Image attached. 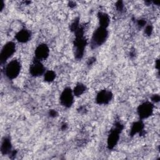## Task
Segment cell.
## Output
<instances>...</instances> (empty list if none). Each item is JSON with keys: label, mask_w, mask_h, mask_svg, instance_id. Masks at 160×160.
<instances>
[{"label": "cell", "mask_w": 160, "mask_h": 160, "mask_svg": "<svg viewBox=\"0 0 160 160\" xmlns=\"http://www.w3.org/2000/svg\"><path fill=\"white\" fill-rule=\"evenodd\" d=\"M86 90V86L81 84V83H78L74 88L73 90V93L75 96H78L82 94Z\"/></svg>", "instance_id": "9a60e30c"}, {"label": "cell", "mask_w": 160, "mask_h": 160, "mask_svg": "<svg viewBox=\"0 0 160 160\" xmlns=\"http://www.w3.org/2000/svg\"><path fill=\"white\" fill-rule=\"evenodd\" d=\"M122 129V126L119 122L116 123L115 126L111 129L108 138V147L109 149H112L116 145L119 140V133Z\"/></svg>", "instance_id": "3957f363"}, {"label": "cell", "mask_w": 160, "mask_h": 160, "mask_svg": "<svg viewBox=\"0 0 160 160\" xmlns=\"http://www.w3.org/2000/svg\"><path fill=\"white\" fill-rule=\"evenodd\" d=\"M108 36V32L106 28L101 26L97 28L96 30H95V31L94 32L92 36L91 42L92 48H96L102 44L106 40Z\"/></svg>", "instance_id": "7a4b0ae2"}, {"label": "cell", "mask_w": 160, "mask_h": 160, "mask_svg": "<svg viewBox=\"0 0 160 160\" xmlns=\"http://www.w3.org/2000/svg\"><path fill=\"white\" fill-rule=\"evenodd\" d=\"M73 94L74 93L70 88H66L62 92L60 96V101L61 104L66 108L71 107L73 103Z\"/></svg>", "instance_id": "8992f818"}, {"label": "cell", "mask_w": 160, "mask_h": 160, "mask_svg": "<svg viewBox=\"0 0 160 160\" xmlns=\"http://www.w3.org/2000/svg\"><path fill=\"white\" fill-rule=\"evenodd\" d=\"M56 77V74L52 71H48L44 74V80L48 82L52 81Z\"/></svg>", "instance_id": "2e32d148"}, {"label": "cell", "mask_w": 160, "mask_h": 160, "mask_svg": "<svg viewBox=\"0 0 160 160\" xmlns=\"http://www.w3.org/2000/svg\"><path fill=\"white\" fill-rule=\"evenodd\" d=\"M74 32L76 35V39L74 43L75 49L74 55L76 59H81L84 54L86 41L83 36L84 31L82 28L79 26L78 28L74 31Z\"/></svg>", "instance_id": "6da1fadb"}, {"label": "cell", "mask_w": 160, "mask_h": 160, "mask_svg": "<svg viewBox=\"0 0 160 160\" xmlns=\"http://www.w3.org/2000/svg\"><path fill=\"white\" fill-rule=\"evenodd\" d=\"M152 100L153 101H155V102L159 101V95H157V94L154 95L153 97L152 98Z\"/></svg>", "instance_id": "ac0fdd59"}, {"label": "cell", "mask_w": 160, "mask_h": 160, "mask_svg": "<svg viewBox=\"0 0 160 160\" xmlns=\"http://www.w3.org/2000/svg\"><path fill=\"white\" fill-rule=\"evenodd\" d=\"M152 28L151 26H146V29H145V32L146 34L148 35H150L152 32Z\"/></svg>", "instance_id": "e0dca14e"}, {"label": "cell", "mask_w": 160, "mask_h": 160, "mask_svg": "<svg viewBox=\"0 0 160 160\" xmlns=\"http://www.w3.org/2000/svg\"><path fill=\"white\" fill-rule=\"evenodd\" d=\"M30 36V32L28 30L22 29L16 34V38L20 42H26L29 41Z\"/></svg>", "instance_id": "8fae6325"}, {"label": "cell", "mask_w": 160, "mask_h": 160, "mask_svg": "<svg viewBox=\"0 0 160 160\" xmlns=\"http://www.w3.org/2000/svg\"><path fill=\"white\" fill-rule=\"evenodd\" d=\"M153 111V105L150 102H144L138 108V113L141 119L149 117Z\"/></svg>", "instance_id": "52a82bcc"}, {"label": "cell", "mask_w": 160, "mask_h": 160, "mask_svg": "<svg viewBox=\"0 0 160 160\" xmlns=\"http://www.w3.org/2000/svg\"><path fill=\"white\" fill-rule=\"evenodd\" d=\"M144 124L141 121H137L133 123L131 129V135L133 136L136 133L141 132L143 130Z\"/></svg>", "instance_id": "5bb4252c"}, {"label": "cell", "mask_w": 160, "mask_h": 160, "mask_svg": "<svg viewBox=\"0 0 160 160\" xmlns=\"http://www.w3.org/2000/svg\"><path fill=\"white\" fill-rule=\"evenodd\" d=\"M98 18L100 26L106 28L109 23V18L108 16V14L104 12H100L98 15Z\"/></svg>", "instance_id": "4fadbf2b"}, {"label": "cell", "mask_w": 160, "mask_h": 160, "mask_svg": "<svg viewBox=\"0 0 160 160\" xmlns=\"http://www.w3.org/2000/svg\"><path fill=\"white\" fill-rule=\"evenodd\" d=\"M146 24V22L144 21V20H139V22H138V24L141 26H143L144 24Z\"/></svg>", "instance_id": "d6986e66"}, {"label": "cell", "mask_w": 160, "mask_h": 160, "mask_svg": "<svg viewBox=\"0 0 160 160\" xmlns=\"http://www.w3.org/2000/svg\"><path fill=\"white\" fill-rule=\"evenodd\" d=\"M49 50L48 46L45 44H39L35 50L36 59L41 61L47 58L49 55Z\"/></svg>", "instance_id": "9c48e42d"}, {"label": "cell", "mask_w": 160, "mask_h": 160, "mask_svg": "<svg viewBox=\"0 0 160 160\" xmlns=\"http://www.w3.org/2000/svg\"><path fill=\"white\" fill-rule=\"evenodd\" d=\"M1 152L3 154H7L11 152V144L9 139L8 138H4L3 140L1 147Z\"/></svg>", "instance_id": "7c38bea8"}, {"label": "cell", "mask_w": 160, "mask_h": 160, "mask_svg": "<svg viewBox=\"0 0 160 160\" xmlns=\"http://www.w3.org/2000/svg\"><path fill=\"white\" fill-rule=\"evenodd\" d=\"M20 69L21 65L19 62L14 59L7 64L5 68V74L8 78L12 79L18 76L20 72Z\"/></svg>", "instance_id": "277c9868"}, {"label": "cell", "mask_w": 160, "mask_h": 160, "mask_svg": "<svg viewBox=\"0 0 160 160\" xmlns=\"http://www.w3.org/2000/svg\"><path fill=\"white\" fill-rule=\"evenodd\" d=\"M44 72V67L41 61L37 59L34 61L30 66V73L34 76L42 75Z\"/></svg>", "instance_id": "ba28073f"}, {"label": "cell", "mask_w": 160, "mask_h": 160, "mask_svg": "<svg viewBox=\"0 0 160 160\" xmlns=\"http://www.w3.org/2000/svg\"><path fill=\"white\" fill-rule=\"evenodd\" d=\"M16 46L13 42H7L1 52V61L2 63L6 61L15 52Z\"/></svg>", "instance_id": "5b68a950"}, {"label": "cell", "mask_w": 160, "mask_h": 160, "mask_svg": "<svg viewBox=\"0 0 160 160\" xmlns=\"http://www.w3.org/2000/svg\"><path fill=\"white\" fill-rule=\"evenodd\" d=\"M112 94L111 91L108 90H102L97 95L96 101L99 104H108L112 99Z\"/></svg>", "instance_id": "30bf717a"}, {"label": "cell", "mask_w": 160, "mask_h": 160, "mask_svg": "<svg viewBox=\"0 0 160 160\" xmlns=\"http://www.w3.org/2000/svg\"><path fill=\"white\" fill-rule=\"evenodd\" d=\"M56 114V111H55L52 110V111H50V115H51V116H55Z\"/></svg>", "instance_id": "ffe728a7"}]
</instances>
